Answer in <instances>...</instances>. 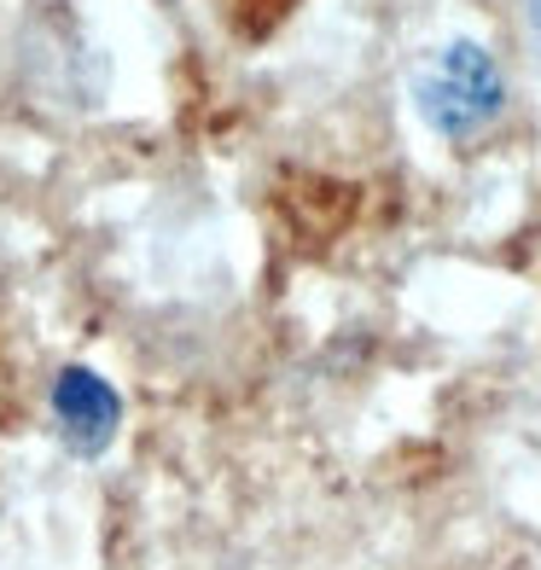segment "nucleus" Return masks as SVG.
Instances as JSON below:
<instances>
[{"label": "nucleus", "instance_id": "f257e3e1", "mask_svg": "<svg viewBox=\"0 0 541 570\" xmlns=\"http://www.w3.org/2000/svg\"><path fill=\"white\" fill-rule=\"evenodd\" d=\"M414 106L436 140H478L506 111V70L483 41H443L414 70Z\"/></svg>", "mask_w": 541, "mask_h": 570}, {"label": "nucleus", "instance_id": "f03ea898", "mask_svg": "<svg viewBox=\"0 0 541 570\" xmlns=\"http://www.w3.org/2000/svg\"><path fill=\"white\" fill-rule=\"evenodd\" d=\"M53 425L65 436L70 454H106L117 443V425H122V396L111 391V379H99L94 367H59L53 379Z\"/></svg>", "mask_w": 541, "mask_h": 570}, {"label": "nucleus", "instance_id": "7ed1b4c3", "mask_svg": "<svg viewBox=\"0 0 541 570\" xmlns=\"http://www.w3.org/2000/svg\"><path fill=\"white\" fill-rule=\"evenodd\" d=\"M512 18H519V30H524V41L541 53V0H512Z\"/></svg>", "mask_w": 541, "mask_h": 570}]
</instances>
